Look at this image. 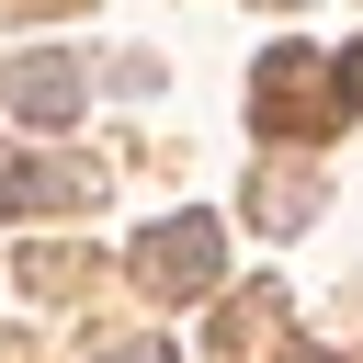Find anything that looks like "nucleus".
<instances>
[{
    "instance_id": "obj_1",
    "label": "nucleus",
    "mask_w": 363,
    "mask_h": 363,
    "mask_svg": "<svg viewBox=\"0 0 363 363\" xmlns=\"http://www.w3.org/2000/svg\"><path fill=\"white\" fill-rule=\"evenodd\" d=\"M125 272L147 284V295H170V306H193V295H216V272H227V227L216 216H159V227H136V250H125Z\"/></svg>"
},
{
    "instance_id": "obj_2",
    "label": "nucleus",
    "mask_w": 363,
    "mask_h": 363,
    "mask_svg": "<svg viewBox=\"0 0 363 363\" xmlns=\"http://www.w3.org/2000/svg\"><path fill=\"white\" fill-rule=\"evenodd\" d=\"M250 113H261V136H329V125H352L340 91H329V57H306V45H272L261 57Z\"/></svg>"
},
{
    "instance_id": "obj_3",
    "label": "nucleus",
    "mask_w": 363,
    "mask_h": 363,
    "mask_svg": "<svg viewBox=\"0 0 363 363\" xmlns=\"http://www.w3.org/2000/svg\"><path fill=\"white\" fill-rule=\"evenodd\" d=\"M0 102L23 113V125H79V102H91V79H79V57H11L0 68Z\"/></svg>"
},
{
    "instance_id": "obj_4",
    "label": "nucleus",
    "mask_w": 363,
    "mask_h": 363,
    "mask_svg": "<svg viewBox=\"0 0 363 363\" xmlns=\"http://www.w3.org/2000/svg\"><path fill=\"white\" fill-rule=\"evenodd\" d=\"M68 204H91V170H79V159L0 147V216H68Z\"/></svg>"
},
{
    "instance_id": "obj_5",
    "label": "nucleus",
    "mask_w": 363,
    "mask_h": 363,
    "mask_svg": "<svg viewBox=\"0 0 363 363\" xmlns=\"http://www.w3.org/2000/svg\"><path fill=\"white\" fill-rule=\"evenodd\" d=\"M318 204H329V193H318V170H272V182H250V227H261V238H295Z\"/></svg>"
},
{
    "instance_id": "obj_6",
    "label": "nucleus",
    "mask_w": 363,
    "mask_h": 363,
    "mask_svg": "<svg viewBox=\"0 0 363 363\" xmlns=\"http://www.w3.org/2000/svg\"><path fill=\"white\" fill-rule=\"evenodd\" d=\"M261 306H272V295H238V306H216V329H204V363H238V352H250V329H261Z\"/></svg>"
},
{
    "instance_id": "obj_7",
    "label": "nucleus",
    "mask_w": 363,
    "mask_h": 363,
    "mask_svg": "<svg viewBox=\"0 0 363 363\" xmlns=\"http://www.w3.org/2000/svg\"><path fill=\"white\" fill-rule=\"evenodd\" d=\"M79 272H91V261H79V250H34V261H23V284H34V295H68V284H79Z\"/></svg>"
},
{
    "instance_id": "obj_8",
    "label": "nucleus",
    "mask_w": 363,
    "mask_h": 363,
    "mask_svg": "<svg viewBox=\"0 0 363 363\" xmlns=\"http://www.w3.org/2000/svg\"><path fill=\"white\" fill-rule=\"evenodd\" d=\"M329 91H340V113H363V45H340V57H329Z\"/></svg>"
},
{
    "instance_id": "obj_9",
    "label": "nucleus",
    "mask_w": 363,
    "mask_h": 363,
    "mask_svg": "<svg viewBox=\"0 0 363 363\" xmlns=\"http://www.w3.org/2000/svg\"><path fill=\"white\" fill-rule=\"evenodd\" d=\"M91 363H182L170 340H113V352H91Z\"/></svg>"
},
{
    "instance_id": "obj_10",
    "label": "nucleus",
    "mask_w": 363,
    "mask_h": 363,
    "mask_svg": "<svg viewBox=\"0 0 363 363\" xmlns=\"http://www.w3.org/2000/svg\"><path fill=\"white\" fill-rule=\"evenodd\" d=\"M272 363H329V352H306V340H295V352H272Z\"/></svg>"
},
{
    "instance_id": "obj_11",
    "label": "nucleus",
    "mask_w": 363,
    "mask_h": 363,
    "mask_svg": "<svg viewBox=\"0 0 363 363\" xmlns=\"http://www.w3.org/2000/svg\"><path fill=\"white\" fill-rule=\"evenodd\" d=\"M272 11H295V0H272Z\"/></svg>"
}]
</instances>
